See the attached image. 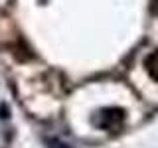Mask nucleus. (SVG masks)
Segmentation results:
<instances>
[{
    "label": "nucleus",
    "instance_id": "nucleus-1",
    "mask_svg": "<svg viewBox=\"0 0 158 148\" xmlns=\"http://www.w3.org/2000/svg\"><path fill=\"white\" fill-rule=\"evenodd\" d=\"M123 121H125V113L121 109H103L95 117V125L105 130H115L123 125Z\"/></svg>",
    "mask_w": 158,
    "mask_h": 148
},
{
    "label": "nucleus",
    "instance_id": "nucleus-2",
    "mask_svg": "<svg viewBox=\"0 0 158 148\" xmlns=\"http://www.w3.org/2000/svg\"><path fill=\"white\" fill-rule=\"evenodd\" d=\"M146 69H148V73L152 75V79H156V81H158V51H154L152 56H148Z\"/></svg>",
    "mask_w": 158,
    "mask_h": 148
}]
</instances>
